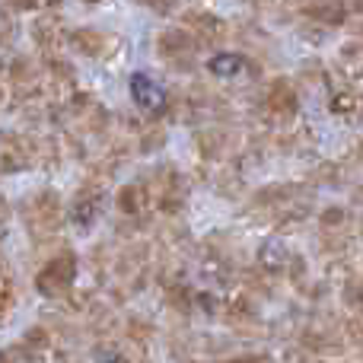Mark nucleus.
I'll return each instance as SVG.
<instances>
[{
  "mask_svg": "<svg viewBox=\"0 0 363 363\" xmlns=\"http://www.w3.org/2000/svg\"><path fill=\"white\" fill-rule=\"evenodd\" d=\"M354 201H357V204H363V185L357 188V191H354Z\"/></svg>",
  "mask_w": 363,
  "mask_h": 363,
  "instance_id": "nucleus-16",
  "label": "nucleus"
},
{
  "mask_svg": "<svg viewBox=\"0 0 363 363\" xmlns=\"http://www.w3.org/2000/svg\"><path fill=\"white\" fill-rule=\"evenodd\" d=\"M147 204H150V201H147V194H144V188H140V185H128V188H121V194H118V207H121L125 213H140Z\"/></svg>",
  "mask_w": 363,
  "mask_h": 363,
  "instance_id": "nucleus-11",
  "label": "nucleus"
},
{
  "mask_svg": "<svg viewBox=\"0 0 363 363\" xmlns=\"http://www.w3.org/2000/svg\"><path fill=\"white\" fill-rule=\"evenodd\" d=\"M99 207H102V198H99V194L83 191L80 198L74 201V223L89 226V223L96 220V213H99Z\"/></svg>",
  "mask_w": 363,
  "mask_h": 363,
  "instance_id": "nucleus-9",
  "label": "nucleus"
},
{
  "mask_svg": "<svg viewBox=\"0 0 363 363\" xmlns=\"http://www.w3.org/2000/svg\"><path fill=\"white\" fill-rule=\"evenodd\" d=\"M351 10L354 13H363V0H351Z\"/></svg>",
  "mask_w": 363,
  "mask_h": 363,
  "instance_id": "nucleus-15",
  "label": "nucleus"
},
{
  "mask_svg": "<svg viewBox=\"0 0 363 363\" xmlns=\"http://www.w3.org/2000/svg\"><path fill=\"white\" fill-rule=\"evenodd\" d=\"M258 262H262V268H268V271H281L284 264H287V249H284V242L268 239V242L262 245V252H258Z\"/></svg>",
  "mask_w": 363,
  "mask_h": 363,
  "instance_id": "nucleus-10",
  "label": "nucleus"
},
{
  "mask_svg": "<svg viewBox=\"0 0 363 363\" xmlns=\"http://www.w3.org/2000/svg\"><path fill=\"white\" fill-rule=\"evenodd\" d=\"M74 277H77V258L70 252H64V255H55L42 264V271L35 274V290L42 296H57L74 284Z\"/></svg>",
  "mask_w": 363,
  "mask_h": 363,
  "instance_id": "nucleus-1",
  "label": "nucleus"
},
{
  "mask_svg": "<svg viewBox=\"0 0 363 363\" xmlns=\"http://www.w3.org/2000/svg\"><path fill=\"white\" fill-rule=\"evenodd\" d=\"M303 13H306L309 19H315L319 26H341L347 19L345 0H309V4L303 6Z\"/></svg>",
  "mask_w": 363,
  "mask_h": 363,
  "instance_id": "nucleus-7",
  "label": "nucleus"
},
{
  "mask_svg": "<svg viewBox=\"0 0 363 363\" xmlns=\"http://www.w3.org/2000/svg\"><path fill=\"white\" fill-rule=\"evenodd\" d=\"M89 4H96V0H89Z\"/></svg>",
  "mask_w": 363,
  "mask_h": 363,
  "instance_id": "nucleus-17",
  "label": "nucleus"
},
{
  "mask_svg": "<svg viewBox=\"0 0 363 363\" xmlns=\"http://www.w3.org/2000/svg\"><path fill=\"white\" fill-rule=\"evenodd\" d=\"M131 96H134V102H138V108H144V112H150V115H157V112H163L166 108L163 86H157L147 74H134L131 77Z\"/></svg>",
  "mask_w": 363,
  "mask_h": 363,
  "instance_id": "nucleus-5",
  "label": "nucleus"
},
{
  "mask_svg": "<svg viewBox=\"0 0 363 363\" xmlns=\"http://www.w3.org/2000/svg\"><path fill=\"white\" fill-rule=\"evenodd\" d=\"M144 6H150V10H157V13H169L172 6H176V0H140Z\"/></svg>",
  "mask_w": 363,
  "mask_h": 363,
  "instance_id": "nucleus-14",
  "label": "nucleus"
},
{
  "mask_svg": "<svg viewBox=\"0 0 363 363\" xmlns=\"http://www.w3.org/2000/svg\"><path fill=\"white\" fill-rule=\"evenodd\" d=\"M70 45H74L80 55L93 57V61H102L115 51V38L108 32H96V29H77L70 32Z\"/></svg>",
  "mask_w": 363,
  "mask_h": 363,
  "instance_id": "nucleus-3",
  "label": "nucleus"
},
{
  "mask_svg": "<svg viewBox=\"0 0 363 363\" xmlns=\"http://www.w3.org/2000/svg\"><path fill=\"white\" fill-rule=\"evenodd\" d=\"M264 108H268L274 118H294L296 108H300V99H296V89L290 86L287 80H277L274 86L264 96Z\"/></svg>",
  "mask_w": 363,
  "mask_h": 363,
  "instance_id": "nucleus-6",
  "label": "nucleus"
},
{
  "mask_svg": "<svg viewBox=\"0 0 363 363\" xmlns=\"http://www.w3.org/2000/svg\"><path fill=\"white\" fill-rule=\"evenodd\" d=\"M198 45L201 42L188 29H169V32L160 35L157 51H160V57H163L169 67H191L194 55H198Z\"/></svg>",
  "mask_w": 363,
  "mask_h": 363,
  "instance_id": "nucleus-2",
  "label": "nucleus"
},
{
  "mask_svg": "<svg viewBox=\"0 0 363 363\" xmlns=\"http://www.w3.org/2000/svg\"><path fill=\"white\" fill-rule=\"evenodd\" d=\"M245 67H249V64L239 55H217L211 61V74H217V77H236V74H242Z\"/></svg>",
  "mask_w": 363,
  "mask_h": 363,
  "instance_id": "nucleus-12",
  "label": "nucleus"
},
{
  "mask_svg": "<svg viewBox=\"0 0 363 363\" xmlns=\"http://www.w3.org/2000/svg\"><path fill=\"white\" fill-rule=\"evenodd\" d=\"M328 106H332V112L345 121H360L363 118V96L357 93V89H338Z\"/></svg>",
  "mask_w": 363,
  "mask_h": 363,
  "instance_id": "nucleus-8",
  "label": "nucleus"
},
{
  "mask_svg": "<svg viewBox=\"0 0 363 363\" xmlns=\"http://www.w3.org/2000/svg\"><path fill=\"white\" fill-rule=\"evenodd\" d=\"M23 140L16 138V134H10V138L4 140V163H6V172H13V169H19V166H26V147H19Z\"/></svg>",
  "mask_w": 363,
  "mask_h": 363,
  "instance_id": "nucleus-13",
  "label": "nucleus"
},
{
  "mask_svg": "<svg viewBox=\"0 0 363 363\" xmlns=\"http://www.w3.org/2000/svg\"><path fill=\"white\" fill-rule=\"evenodd\" d=\"M185 29L191 32L201 45H217L226 38V23L220 16H213V13H188Z\"/></svg>",
  "mask_w": 363,
  "mask_h": 363,
  "instance_id": "nucleus-4",
  "label": "nucleus"
}]
</instances>
